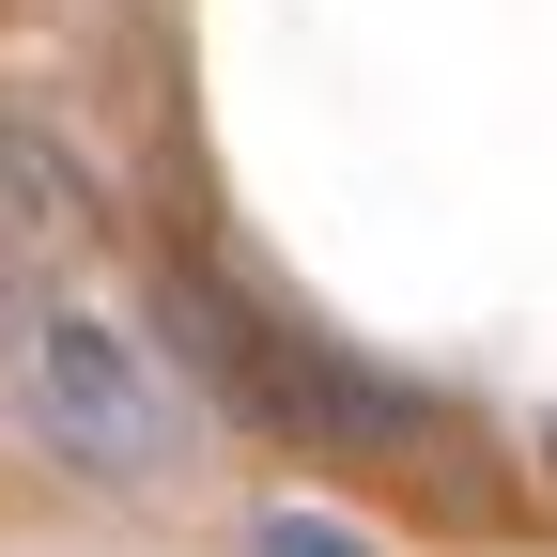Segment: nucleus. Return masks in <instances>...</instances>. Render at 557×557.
<instances>
[{
  "label": "nucleus",
  "instance_id": "nucleus-3",
  "mask_svg": "<svg viewBox=\"0 0 557 557\" xmlns=\"http://www.w3.org/2000/svg\"><path fill=\"white\" fill-rule=\"evenodd\" d=\"M263 557H372V542L341 527V511H278V527H263Z\"/></svg>",
  "mask_w": 557,
  "mask_h": 557
},
{
  "label": "nucleus",
  "instance_id": "nucleus-4",
  "mask_svg": "<svg viewBox=\"0 0 557 557\" xmlns=\"http://www.w3.org/2000/svg\"><path fill=\"white\" fill-rule=\"evenodd\" d=\"M0 325H16V278H0Z\"/></svg>",
  "mask_w": 557,
  "mask_h": 557
},
{
  "label": "nucleus",
  "instance_id": "nucleus-2",
  "mask_svg": "<svg viewBox=\"0 0 557 557\" xmlns=\"http://www.w3.org/2000/svg\"><path fill=\"white\" fill-rule=\"evenodd\" d=\"M32 434L62 465H94V480H171L186 465V403L109 310H47L32 325Z\"/></svg>",
  "mask_w": 557,
  "mask_h": 557
},
{
  "label": "nucleus",
  "instance_id": "nucleus-1",
  "mask_svg": "<svg viewBox=\"0 0 557 557\" xmlns=\"http://www.w3.org/2000/svg\"><path fill=\"white\" fill-rule=\"evenodd\" d=\"M186 325H201V357H218L278 434H310V449H403V434H418V387H403V372L341 357L325 325H295V310H278L263 278H233V263L186 295Z\"/></svg>",
  "mask_w": 557,
  "mask_h": 557
}]
</instances>
